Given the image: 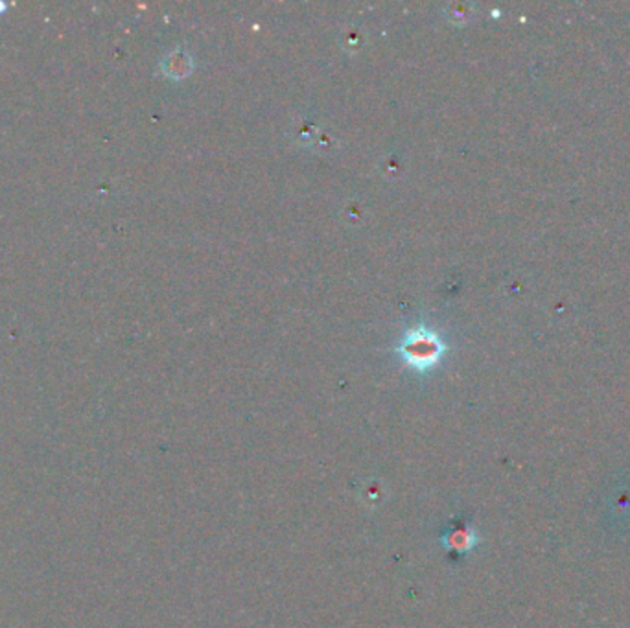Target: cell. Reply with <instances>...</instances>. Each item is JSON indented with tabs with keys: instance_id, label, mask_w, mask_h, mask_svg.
I'll return each instance as SVG.
<instances>
[{
	"instance_id": "obj_1",
	"label": "cell",
	"mask_w": 630,
	"mask_h": 628,
	"mask_svg": "<svg viewBox=\"0 0 630 628\" xmlns=\"http://www.w3.org/2000/svg\"><path fill=\"white\" fill-rule=\"evenodd\" d=\"M439 542L441 548L454 557H466L470 555L479 542H482V536H479V531L475 529V525L468 520H456L449 522L439 534Z\"/></svg>"
}]
</instances>
